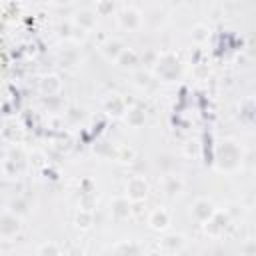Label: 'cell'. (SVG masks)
Segmentation results:
<instances>
[{
  "label": "cell",
  "mask_w": 256,
  "mask_h": 256,
  "mask_svg": "<svg viewBox=\"0 0 256 256\" xmlns=\"http://www.w3.org/2000/svg\"><path fill=\"white\" fill-rule=\"evenodd\" d=\"M64 118H66V122L72 124V126H74V124H80V122L84 120V110L78 108V106H70V108H66Z\"/></svg>",
  "instance_id": "obj_24"
},
{
  "label": "cell",
  "mask_w": 256,
  "mask_h": 256,
  "mask_svg": "<svg viewBox=\"0 0 256 256\" xmlns=\"http://www.w3.org/2000/svg\"><path fill=\"white\" fill-rule=\"evenodd\" d=\"M74 224H76V228H80V230H88V228H92V224H94V214H92V210H78L76 212V216H74Z\"/></svg>",
  "instance_id": "obj_22"
},
{
  "label": "cell",
  "mask_w": 256,
  "mask_h": 256,
  "mask_svg": "<svg viewBox=\"0 0 256 256\" xmlns=\"http://www.w3.org/2000/svg\"><path fill=\"white\" fill-rule=\"evenodd\" d=\"M156 58H158V52H152V50H150V52H146V54L142 56V60H144V62H146L148 66H154Z\"/></svg>",
  "instance_id": "obj_37"
},
{
  "label": "cell",
  "mask_w": 256,
  "mask_h": 256,
  "mask_svg": "<svg viewBox=\"0 0 256 256\" xmlns=\"http://www.w3.org/2000/svg\"><path fill=\"white\" fill-rule=\"evenodd\" d=\"M134 84H136L138 88H146V86L150 84V72H146V70H136V72H134Z\"/></svg>",
  "instance_id": "obj_31"
},
{
  "label": "cell",
  "mask_w": 256,
  "mask_h": 256,
  "mask_svg": "<svg viewBox=\"0 0 256 256\" xmlns=\"http://www.w3.org/2000/svg\"><path fill=\"white\" fill-rule=\"evenodd\" d=\"M166 20V12L162 8H150L144 16H142V24H148L152 28H158L160 24H164Z\"/></svg>",
  "instance_id": "obj_19"
},
{
  "label": "cell",
  "mask_w": 256,
  "mask_h": 256,
  "mask_svg": "<svg viewBox=\"0 0 256 256\" xmlns=\"http://www.w3.org/2000/svg\"><path fill=\"white\" fill-rule=\"evenodd\" d=\"M148 192H150V186H148V182H146L144 176L134 174V176L128 178V182H126V198L132 204L134 202H144L146 196H148Z\"/></svg>",
  "instance_id": "obj_3"
},
{
  "label": "cell",
  "mask_w": 256,
  "mask_h": 256,
  "mask_svg": "<svg viewBox=\"0 0 256 256\" xmlns=\"http://www.w3.org/2000/svg\"><path fill=\"white\" fill-rule=\"evenodd\" d=\"M8 164H12L14 170H18V168L24 164V150H22L20 146H16V148L10 150V154H8Z\"/></svg>",
  "instance_id": "obj_27"
},
{
  "label": "cell",
  "mask_w": 256,
  "mask_h": 256,
  "mask_svg": "<svg viewBox=\"0 0 256 256\" xmlns=\"http://www.w3.org/2000/svg\"><path fill=\"white\" fill-rule=\"evenodd\" d=\"M36 254H38V256L64 254V248H62V246H58V244H54V242H42V244H38V248H36Z\"/></svg>",
  "instance_id": "obj_23"
},
{
  "label": "cell",
  "mask_w": 256,
  "mask_h": 256,
  "mask_svg": "<svg viewBox=\"0 0 256 256\" xmlns=\"http://www.w3.org/2000/svg\"><path fill=\"white\" fill-rule=\"evenodd\" d=\"M114 158H116L118 162H128V164H130L132 160H136V154H134V150L128 148V146H116Z\"/></svg>",
  "instance_id": "obj_25"
},
{
  "label": "cell",
  "mask_w": 256,
  "mask_h": 256,
  "mask_svg": "<svg viewBox=\"0 0 256 256\" xmlns=\"http://www.w3.org/2000/svg\"><path fill=\"white\" fill-rule=\"evenodd\" d=\"M86 32H88V30H84V28H80V26H74V24H72L68 38H70V40H74V42H84V40H86Z\"/></svg>",
  "instance_id": "obj_32"
},
{
  "label": "cell",
  "mask_w": 256,
  "mask_h": 256,
  "mask_svg": "<svg viewBox=\"0 0 256 256\" xmlns=\"http://www.w3.org/2000/svg\"><path fill=\"white\" fill-rule=\"evenodd\" d=\"M114 150L116 148L112 144H108V142H100V144L94 146V152L100 154V156H114Z\"/></svg>",
  "instance_id": "obj_33"
},
{
  "label": "cell",
  "mask_w": 256,
  "mask_h": 256,
  "mask_svg": "<svg viewBox=\"0 0 256 256\" xmlns=\"http://www.w3.org/2000/svg\"><path fill=\"white\" fill-rule=\"evenodd\" d=\"M52 2H54V4H60V6H62V4H70L72 0H52Z\"/></svg>",
  "instance_id": "obj_39"
},
{
  "label": "cell",
  "mask_w": 256,
  "mask_h": 256,
  "mask_svg": "<svg viewBox=\"0 0 256 256\" xmlns=\"http://www.w3.org/2000/svg\"><path fill=\"white\" fill-rule=\"evenodd\" d=\"M106 252H112V254H142L144 246L134 242V240H122V242L114 244L112 248H108Z\"/></svg>",
  "instance_id": "obj_17"
},
{
  "label": "cell",
  "mask_w": 256,
  "mask_h": 256,
  "mask_svg": "<svg viewBox=\"0 0 256 256\" xmlns=\"http://www.w3.org/2000/svg\"><path fill=\"white\" fill-rule=\"evenodd\" d=\"M80 208L94 210L96 208V192H82L80 194Z\"/></svg>",
  "instance_id": "obj_28"
},
{
  "label": "cell",
  "mask_w": 256,
  "mask_h": 256,
  "mask_svg": "<svg viewBox=\"0 0 256 256\" xmlns=\"http://www.w3.org/2000/svg\"><path fill=\"white\" fill-rule=\"evenodd\" d=\"M170 2H172V4H176V6H180V4H182V0H170Z\"/></svg>",
  "instance_id": "obj_40"
},
{
  "label": "cell",
  "mask_w": 256,
  "mask_h": 256,
  "mask_svg": "<svg viewBox=\"0 0 256 256\" xmlns=\"http://www.w3.org/2000/svg\"><path fill=\"white\" fill-rule=\"evenodd\" d=\"M218 168L220 170H226V172H232L236 170L240 164H242V150L236 142L232 140H224L220 146H218Z\"/></svg>",
  "instance_id": "obj_2"
},
{
  "label": "cell",
  "mask_w": 256,
  "mask_h": 256,
  "mask_svg": "<svg viewBox=\"0 0 256 256\" xmlns=\"http://www.w3.org/2000/svg\"><path fill=\"white\" fill-rule=\"evenodd\" d=\"M194 72H196V76L198 78H204V76H208V64H202V62H196V68H194Z\"/></svg>",
  "instance_id": "obj_35"
},
{
  "label": "cell",
  "mask_w": 256,
  "mask_h": 256,
  "mask_svg": "<svg viewBox=\"0 0 256 256\" xmlns=\"http://www.w3.org/2000/svg\"><path fill=\"white\" fill-rule=\"evenodd\" d=\"M10 212L18 214L20 218L26 216V214H28V202H26L24 198H16V200H12V202H10Z\"/></svg>",
  "instance_id": "obj_29"
},
{
  "label": "cell",
  "mask_w": 256,
  "mask_h": 256,
  "mask_svg": "<svg viewBox=\"0 0 256 256\" xmlns=\"http://www.w3.org/2000/svg\"><path fill=\"white\" fill-rule=\"evenodd\" d=\"M152 68H154V74L164 82H172L182 74L180 58L174 52H162V54L158 52V58Z\"/></svg>",
  "instance_id": "obj_1"
},
{
  "label": "cell",
  "mask_w": 256,
  "mask_h": 256,
  "mask_svg": "<svg viewBox=\"0 0 256 256\" xmlns=\"http://www.w3.org/2000/svg\"><path fill=\"white\" fill-rule=\"evenodd\" d=\"M162 188H164V194L168 198H176L182 192L184 182H182V178L178 174H166L164 180H162Z\"/></svg>",
  "instance_id": "obj_14"
},
{
  "label": "cell",
  "mask_w": 256,
  "mask_h": 256,
  "mask_svg": "<svg viewBox=\"0 0 256 256\" xmlns=\"http://www.w3.org/2000/svg\"><path fill=\"white\" fill-rule=\"evenodd\" d=\"M38 90L42 96H56L62 90V80L58 74H44L38 82Z\"/></svg>",
  "instance_id": "obj_10"
},
{
  "label": "cell",
  "mask_w": 256,
  "mask_h": 256,
  "mask_svg": "<svg viewBox=\"0 0 256 256\" xmlns=\"http://www.w3.org/2000/svg\"><path fill=\"white\" fill-rule=\"evenodd\" d=\"M216 210H218V208H216L214 202L208 200V198H198V200H194V204L190 206V214H192V218L198 220L200 224L206 222Z\"/></svg>",
  "instance_id": "obj_7"
},
{
  "label": "cell",
  "mask_w": 256,
  "mask_h": 256,
  "mask_svg": "<svg viewBox=\"0 0 256 256\" xmlns=\"http://www.w3.org/2000/svg\"><path fill=\"white\" fill-rule=\"evenodd\" d=\"M184 154L186 156H198L200 154V144L196 140H190L184 144Z\"/></svg>",
  "instance_id": "obj_34"
},
{
  "label": "cell",
  "mask_w": 256,
  "mask_h": 256,
  "mask_svg": "<svg viewBox=\"0 0 256 256\" xmlns=\"http://www.w3.org/2000/svg\"><path fill=\"white\" fill-rule=\"evenodd\" d=\"M126 100L122 98V96H118V94H112V96H108L106 100H104V112L108 114V116H112V118H120V116H124V112H126Z\"/></svg>",
  "instance_id": "obj_11"
},
{
  "label": "cell",
  "mask_w": 256,
  "mask_h": 256,
  "mask_svg": "<svg viewBox=\"0 0 256 256\" xmlns=\"http://www.w3.org/2000/svg\"><path fill=\"white\" fill-rule=\"evenodd\" d=\"M124 50V44L118 40V38H108L102 46H100V52H102V56L106 58V60H116L118 58V54Z\"/></svg>",
  "instance_id": "obj_18"
},
{
  "label": "cell",
  "mask_w": 256,
  "mask_h": 256,
  "mask_svg": "<svg viewBox=\"0 0 256 256\" xmlns=\"http://www.w3.org/2000/svg\"><path fill=\"white\" fill-rule=\"evenodd\" d=\"M114 62H116V66L122 68V70H134V68L140 64V56H138L136 50L124 48V50L118 54V58H116Z\"/></svg>",
  "instance_id": "obj_13"
},
{
  "label": "cell",
  "mask_w": 256,
  "mask_h": 256,
  "mask_svg": "<svg viewBox=\"0 0 256 256\" xmlns=\"http://www.w3.org/2000/svg\"><path fill=\"white\" fill-rule=\"evenodd\" d=\"M116 8V2L114 0H96V16H110Z\"/></svg>",
  "instance_id": "obj_26"
},
{
  "label": "cell",
  "mask_w": 256,
  "mask_h": 256,
  "mask_svg": "<svg viewBox=\"0 0 256 256\" xmlns=\"http://www.w3.org/2000/svg\"><path fill=\"white\" fill-rule=\"evenodd\" d=\"M240 116H244V120H252L254 116V100L252 98H246L242 104H240Z\"/></svg>",
  "instance_id": "obj_30"
},
{
  "label": "cell",
  "mask_w": 256,
  "mask_h": 256,
  "mask_svg": "<svg viewBox=\"0 0 256 256\" xmlns=\"http://www.w3.org/2000/svg\"><path fill=\"white\" fill-rule=\"evenodd\" d=\"M124 120H126V124H128L130 128H140V126H144V122H146V112H144V108H140V106L134 104V106L126 108Z\"/></svg>",
  "instance_id": "obj_15"
},
{
  "label": "cell",
  "mask_w": 256,
  "mask_h": 256,
  "mask_svg": "<svg viewBox=\"0 0 256 256\" xmlns=\"http://www.w3.org/2000/svg\"><path fill=\"white\" fill-rule=\"evenodd\" d=\"M228 222H230V216H228L226 212H218V210H216V212H214L206 222H202V224H204V232H206L208 236H220V234H224Z\"/></svg>",
  "instance_id": "obj_6"
},
{
  "label": "cell",
  "mask_w": 256,
  "mask_h": 256,
  "mask_svg": "<svg viewBox=\"0 0 256 256\" xmlns=\"http://www.w3.org/2000/svg\"><path fill=\"white\" fill-rule=\"evenodd\" d=\"M160 248L168 254H178L186 248V238L180 232H170L160 240Z\"/></svg>",
  "instance_id": "obj_9"
},
{
  "label": "cell",
  "mask_w": 256,
  "mask_h": 256,
  "mask_svg": "<svg viewBox=\"0 0 256 256\" xmlns=\"http://www.w3.org/2000/svg\"><path fill=\"white\" fill-rule=\"evenodd\" d=\"M58 62L64 66V68H74L78 62H80V54L76 48H64L60 54H58Z\"/></svg>",
  "instance_id": "obj_20"
},
{
  "label": "cell",
  "mask_w": 256,
  "mask_h": 256,
  "mask_svg": "<svg viewBox=\"0 0 256 256\" xmlns=\"http://www.w3.org/2000/svg\"><path fill=\"white\" fill-rule=\"evenodd\" d=\"M80 192H96L94 182H92L90 178H84V180L80 182Z\"/></svg>",
  "instance_id": "obj_36"
},
{
  "label": "cell",
  "mask_w": 256,
  "mask_h": 256,
  "mask_svg": "<svg viewBox=\"0 0 256 256\" xmlns=\"http://www.w3.org/2000/svg\"><path fill=\"white\" fill-rule=\"evenodd\" d=\"M110 214L116 222H122V220H128L132 216V202L126 198V196H116L112 202H110Z\"/></svg>",
  "instance_id": "obj_8"
},
{
  "label": "cell",
  "mask_w": 256,
  "mask_h": 256,
  "mask_svg": "<svg viewBox=\"0 0 256 256\" xmlns=\"http://www.w3.org/2000/svg\"><path fill=\"white\" fill-rule=\"evenodd\" d=\"M22 228V218L14 212H4L0 214V236L2 238H12L20 232Z\"/></svg>",
  "instance_id": "obj_5"
},
{
  "label": "cell",
  "mask_w": 256,
  "mask_h": 256,
  "mask_svg": "<svg viewBox=\"0 0 256 256\" xmlns=\"http://www.w3.org/2000/svg\"><path fill=\"white\" fill-rule=\"evenodd\" d=\"M118 24L120 28L128 30V32H136L142 28V12L136 8H124L118 14Z\"/></svg>",
  "instance_id": "obj_4"
},
{
  "label": "cell",
  "mask_w": 256,
  "mask_h": 256,
  "mask_svg": "<svg viewBox=\"0 0 256 256\" xmlns=\"http://www.w3.org/2000/svg\"><path fill=\"white\" fill-rule=\"evenodd\" d=\"M242 252H244V254H254V252H256V244H254V242H250Z\"/></svg>",
  "instance_id": "obj_38"
},
{
  "label": "cell",
  "mask_w": 256,
  "mask_h": 256,
  "mask_svg": "<svg viewBox=\"0 0 256 256\" xmlns=\"http://www.w3.org/2000/svg\"><path fill=\"white\" fill-rule=\"evenodd\" d=\"M190 38H192V42L194 44H204V42H208V38H210V28H208V24H194L192 28H190Z\"/></svg>",
  "instance_id": "obj_21"
},
{
  "label": "cell",
  "mask_w": 256,
  "mask_h": 256,
  "mask_svg": "<svg viewBox=\"0 0 256 256\" xmlns=\"http://www.w3.org/2000/svg\"><path fill=\"white\" fill-rule=\"evenodd\" d=\"M72 24H74V26H80V28H84V30H92V28L96 26V12H94V10H88V8L78 10V12L74 14Z\"/></svg>",
  "instance_id": "obj_16"
},
{
  "label": "cell",
  "mask_w": 256,
  "mask_h": 256,
  "mask_svg": "<svg viewBox=\"0 0 256 256\" xmlns=\"http://www.w3.org/2000/svg\"><path fill=\"white\" fill-rule=\"evenodd\" d=\"M148 226L154 232H164L170 226V214H168V210H164V208L152 210L150 216H148Z\"/></svg>",
  "instance_id": "obj_12"
}]
</instances>
